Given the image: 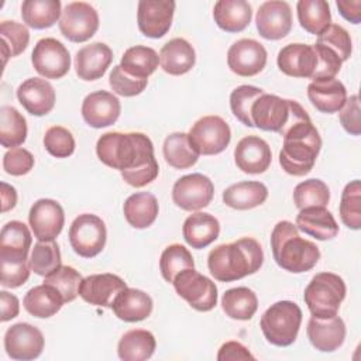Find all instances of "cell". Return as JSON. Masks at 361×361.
Here are the masks:
<instances>
[{"label":"cell","instance_id":"obj_1","mask_svg":"<svg viewBox=\"0 0 361 361\" xmlns=\"http://www.w3.org/2000/svg\"><path fill=\"white\" fill-rule=\"evenodd\" d=\"M96 154L104 165L118 169L123 180L134 188L151 183L159 173L154 144L142 133H106L96 142Z\"/></svg>","mask_w":361,"mask_h":361},{"label":"cell","instance_id":"obj_2","mask_svg":"<svg viewBox=\"0 0 361 361\" xmlns=\"http://www.w3.org/2000/svg\"><path fill=\"white\" fill-rule=\"evenodd\" d=\"M264 262L261 244L252 237H243L214 247L207 255V268L220 282H233L259 271Z\"/></svg>","mask_w":361,"mask_h":361},{"label":"cell","instance_id":"obj_3","mask_svg":"<svg viewBox=\"0 0 361 361\" xmlns=\"http://www.w3.org/2000/svg\"><path fill=\"white\" fill-rule=\"evenodd\" d=\"M272 257L278 267L292 274L307 272L320 259L319 247L299 235L298 227L288 221H278L271 233Z\"/></svg>","mask_w":361,"mask_h":361},{"label":"cell","instance_id":"obj_4","mask_svg":"<svg viewBox=\"0 0 361 361\" xmlns=\"http://www.w3.org/2000/svg\"><path fill=\"white\" fill-rule=\"evenodd\" d=\"M282 149L279 152V165L292 176L307 175L322 148V138L312 120L298 123L283 135Z\"/></svg>","mask_w":361,"mask_h":361},{"label":"cell","instance_id":"obj_5","mask_svg":"<svg viewBox=\"0 0 361 361\" xmlns=\"http://www.w3.org/2000/svg\"><path fill=\"white\" fill-rule=\"evenodd\" d=\"M254 127L283 135L298 123L310 120L307 111L295 100L282 99L276 94H261L251 107Z\"/></svg>","mask_w":361,"mask_h":361},{"label":"cell","instance_id":"obj_6","mask_svg":"<svg viewBox=\"0 0 361 361\" xmlns=\"http://www.w3.org/2000/svg\"><path fill=\"white\" fill-rule=\"evenodd\" d=\"M345 292L341 276L333 272H319L305 288L303 299L313 317L329 319L338 313Z\"/></svg>","mask_w":361,"mask_h":361},{"label":"cell","instance_id":"obj_7","mask_svg":"<svg viewBox=\"0 0 361 361\" xmlns=\"http://www.w3.org/2000/svg\"><path fill=\"white\" fill-rule=\"evenodd\" d=\"M302 324V310L290 300H279L271 305L259 320V327L267 341L276 347H288L295 343Z\"/></svg>","mask_w":361,"mask_h":361},{"label":"cell","instance_id":"obj_8","mask_svg":"<svg viewBox=\"0 0 361 361\" xmlns=\"http://www.w3.org/2000/svg\"><path fill=\"white\" fill-rule=\"evenodd\" d=\"M69 244L72 250L83 258L99 255L107 240L104 221L92 213L79 214L69 227Z\"/></svg>","mask_w":361,"mask_h":361},{"label":"cell","instance_id":"obj_9","mask_svg":"<svg viewBox=\"0 0 361 361\" xmlns=\"http://www.w3.org/2000/svg\"><path fill=\"white\" fill-rule=\"evenodd\" d=\"M176 293L197 312H209L217 305L216 283L195 268L180 271L172 282Z\"/></svg>","mask_w":361,"mask_h":361},{"label":"cell","instance_id":"obj_10","mask_svg":"<svg viewBox=\"0 0 361 361\" xmlns=\"http://www.w3.org/2000/svg\"><path fill=\"white\" fill-rule=\"evenodd\" d=\"M188 135L200 155H216L228 147L231 130L220 116H203L190 127Z\"/></svg>","mask_w":361,"mask_h":361},{"label":"cell","instance_id":"obj_11","mask_svg":"<svg viewBox=\"0 0 361 361\" xmlns=\"http://www.w3.org/2000/svg\"><path fill=\"white\" fill-rule=\"evenodd\" d=\"M61 34L72 42L90 39L99 28V14L85 1H72L65 6L59 18Z\"/></svg>","mask_w":361,"mask_h":361},{"label":"cell","instance_id":"obj_12","mask_svg":"<svg viewBox=\"0 0 361 361\" xmlns=\"http://www.w3.org/2000/svg\"><path fill=\"white\" fill-rule=\"evenodd\" d=\"M34 69L45 79H61L71 69V55L56 38H41L31 54Z\"/></svg>","mask_w":361,"mask_h":361},{"label":"cell","instance_id":"obj_13","mask_svg":"<svg viewBox=\"0 0 361 361\" xmlns=\"http://www.w3.org/2000/svg\"><path fill=\"white\" fill-rule=\"evenodd\" d=\"M214 185L203 173H189L179 178L172 188L173 203L186 212H197L210 204Z\"/></svg>","mask_w":361,"mask_h":361},{"label":"cell","instance_id":"obj_14","mask_svg":"<svg viewBox=\"0 0 361 361\" xmlns=\"http://www.w3.org/2000/svg\"><path fill=\"white\" fill-rule=\"evenodd\" d=\"M45 338L39 329L30 323H16L4 334V350L11 360L30 361L38 358Z\"/></svg>","mask_w":361,"mask_h":361},{"label":"cell","instance_id":"obj_15","mask_svg":"<svg viewBox=\"0 0 361 361\" xmlns=\"http://www.w3.org/2000/svg\"><path fill=\"white\" fill-rule=\"evenodd\" d=\"M267 49L252 38L235 41L227 51V65L238 76H255L267 65Z\"/></svg>","mask_w":361,"mask_h":361},{"label":"cell","instance_id":"obj_16","mask_svg":"<svg viewBox=\"0 0 361 361\" xmlns=\"http://www.w3.org/2000/svg\"><path fill=\"white\" fill-rule=\"evenodd\" d=\"M28 223L38 241H54L63 228L65 213L56 200L39 199L30 209Z\"/></svg>","mask_w":361,"mask_h":361},{"label":"cell","instance_id":"obj_17","mask_svg":"<svg viewBox=\"0 0 361 361\" xmlns=\"http://www.w3.org/2000/svg\"><path fill=\"white\" fill-rule=\"evenodd\" d=\"M175 6L172 0L138 1L137 23L141 34L148 38H162L172 25Z\"/></svg>","mask_w":361,"mask_h":361},{"label":"cell","instance_id":"obj_18","mask_svg":"<svg viewBox=\"0 0 361 361\" xmlns=\"http://www.w3.org/2000/svg\"><path fill=\"white\" fill-rule=\"evenodd\" d=\"M255 24L259 35L269 41L285 38L292 30V10L286 1L271 0L259 6Z\"/></svg>","mask_w":361,"mask_h":361},{"label":"cell","instance_id":"obj_19","mask_svg":"<svg viewBox=\"0 0 361 361\" xmlns=\"http://www.w3.org/2000/svg\"><path fill=\"white\" fill-rule=\"evenodd\" d=\"M124 288H127V283L118 275L93 274L82 279L79 296L93 306L111 307L116 296Z\"/></svg>","mask_w":361,"mask_h":361},{"label":"cell","instance_id":"obj_20","mask_svg":"<svg viewBox=\"0 0 361 361\" xmlns=\"http://www.w3.org/2000/svg\"><path fill=\"white\" fill-rule=\"evenodd\" d=\"M120 113V100L107 90L92 92L82 103V117L93 128H103L114 124Z\"/></svg>","mask_w":361,"mask_h":361},{"label":"cell","instance_id":"obj_21","mask_svg":"<svg viewBox=\"0 0 361 361\" xmlns=\"http://www.w3.org/2000/svg\"><path fill=\"white\" fill-rule=\"evenodd\" d=\"M272 161V152L265 140L258 135L241 138L234 148V162L244 173H264Z\"/></svg>","mask_w":361,"mask_h":361},{"label":"cell","instance_id":"obj_22","mask_svg":"<svg viewBox=\"0 0 361 361\" xmlns=\"http://www.w3.org/2000/svg\"><path fill=\"white\" fill-rule=\"evenodd\" d=\"M307 338L310 344L322 353H333L338 350L345 340V323L340 316L329 319L310 317L307 322Z\"/></svg>","mask_w":361,"mask_h":361},{"label":"cell","instance_id":"obj_23","mask_svg":"<svg viewBox=\"0 0 361 361\" xmlns=\"http://www.w3.org/2000/svg\"><path fill=\"white\" fill-rule=\"evenodd\" d=\"M316 52L313 45L295 42L285 45L276 58L278 68L282 73L292 78L312 79L316 69Z\"/></svg>","mask_w":361,"mask_h":361},{"label":"cell","instance_id":"obj_24","mask_svg":"<svg viewBox=\"0 0 361 361\" xmlns=\"http://www.w3.org/2000/svg\"><path fill=\"white\" fill-rule=\"evenodd\" d=\"M20 104L32 116L41 117L48 114L55 106L54 86L41 78H28L17 89Z\"/></svg>","mask_w":361,"mask_h":361},{"label":"cell","instance_id":"obj_25","mask_svg":"<svg viewBox=\"0 0 361 361\" xmlns=\"http://www.w3.org/2000/svg\"><path fill=\"white\" fill-rule=\"evenodd\" d=\"M113 61V51L104 42H92L75 55V71L79 79L90 82L100 79Z\"/></svg>","mask_w":361,"mask_h":361},{"label":"cell","instance_id":"obj_26","mask_svg":"<svg viewBox=\"0 0 361 361\" xmlns=\"http://www.w3.org/2000/svg\"><path fill=\"white\" fill-rule=\"evenodd\" d=\"M298 230L303 231L305 234L320 240H331L338 234V224L324 206H312L300 209L296 216Z\"/></svg>","mask_w":361,"mask_h":361},{"label":"cell","instance_id":"obj_27","mask_svg":"<svg viewBox=\"0 0 361 361\" xmlns=\"http://www.w3.org/2000/svg\"><path fill=\"white\" fill-rule=\"evenodd\" d=\"M307 97L316 110L333 114L341 110L347 100L345 86L336 78L316 79L307 86Z\"/></svg>","mask_w":361,"mask_h":361},{"label":"cell","instance_id":"obj_28","mask_svg":"<svg viewBox=\"0 0 361 361\" xmlns=\"http://www.w3.org/2000/svg\"><path fill=\"white\" fill-rule=\"evenodd\" d=\"M152 299L148 293L135 288H124L114 299L111 309L114 314L128 323L141 322L152 312Z\"/></svg>","mask_w":361,"mask_h":361},{"label":"cell","instance_id":"obj_29","mask_svg":"<svg viewBox=\"0 0 361 361\" xmlns=\"http://www.w3.org/2000/svg\"><path fill=\"white\" fill-rule=\"evenodd\" d=\"M182 234L192 248L202 250L219 238L220 223L210 213L196 212L183 221Z\"/></svg>","mask_w":361,"mask_h":361},{"label":"cell","instance_id":"obj_30","mask_svg":"<svg viewBox=\"0 0 361 361\" xmlns=\"http://www.w3.org/2000/svg\"><path fill=\"white\" fill-rule=\"evenodd\" d=\"M195 49L185 38H172L159 51L161 68L173 76L188 73L195 66Z\"/></svg>","mask_w":361,"mask_h":361},{"label":"cell","instance_id":"obj_31","mask_svg":"<svg viewBox=\"0 0 361 361\" xmlns=\"http://www.w3.org/2000/svg\"><path fill=\"white\" fill-rule=\"evenodd\" d=\"M213 18L226 32H240L248 27L252 8L245 0H219L213 7Z\"/></svg>","mask_w":361,"mask_h":361},{"label":"cell","instance_id":"obj_32","mask_svg":"<svg viewBox=\"0 0 361 361\" xmlns=\"http://www.w3.org/2000/svg\"><path fill=\"white\" fill-rule=\"evenodd\" d=\"M31 243V231L23 221L6 223L0 233V259H27Z\"/></svg>","mask_w":361,"mask_h":361},{"label":"cell","instance_id":"obj_33","mask_svg":"<svg viewBox=\"0 0 361 361\" xmlns=\"http://www.w3.org/2000/svg\"><path fill=\"white\" fill-rule=\"evenodd\" d=\"M268 197V188L258 180H243L230 185L223 192L226 206L235 210H250L261 206Z\"/></svg>","mask_w":361,"mask_h":361},{"label":"cell","instance_id":"obj_34","mask_svg":"<svg viewBox=\"0 0 361 361\" xmlns=\"http://www.w3.org/2000/svg\"><path fill=\"white\" fill-rule=\"evenodd\" d=\"M63 303L65 300L62 295L48 283L31 288L23 299L24 309L31 316L38 319H48L56 314L63 306Z\"/></svg>","mask_w":361,"mask_h":361},{"label":"cell","instance_id":"obj_35","mask_svg":"<svg viewBox=\"0 0 361 361\" xmlns=\"http://www.w3.org/2000/svg\"><path fill=\"white\" fill-rule=\"evenodd\" d=\"M158 212V200L149 192L133 193L126 199L123 204L124 217L127 223L134 228L149 227L157 220Z\"/></svg>","mask_w":361,"mask_h":361},{"label":"cell","instance_id":"obj_36","mask_svg":"<svg viewBox=\"0 0 361 361\" xmlns=\"http://www.w3.org/2000/svg\"><path fill=\"white\" fill-rule=\"evenodd\" d=\"M157 347L155 337L144 329H133L124 333L117 345V354L123 361H144L152 357Z\"/></svg>","mask_w":361,"mask_h":361},{"label":"cell","instance_id":"obj_37","mask_svg":"<svg viewBox=\"0 0 361 361\" xmlns=\"http://www.w3.org/2000/svg\"><path fill=\"white\" fill-rule=\"evenodd\" d=\"M162 152L166 164L175 169H188L199 159V152L192 145L186 133H172L165 137Z\"/></svg>","mask_w":361,"mask_h":361},{"label":"cell","instance_id":"obj_38","mask_svg":"<svg viewBox=\"0 0 361 361\" xmlns=\"http://www.w3.org/2000/svg\"><path fill=\"white\" fill-rule=\"evenodd\" d=\"M61 7L59 0H25L21 4V17L28 27L44 30L61 18Z\"/></svg>","mask_w":361,"mask_h":361},{"label":"cell","instance_id":"obj_39","mask_svg":"<svg viewBox=\"0 0 361 361\" xmlns=\"http://www.w3.org/2000/svg\"><path fill=\"white\" fill-rule=\"evenodd\" d=\"M221 309L230 319L250 320L258 309V299L250 288H231L221 296Z\"/></svg>","mask_w":361,"mask_h":361},{"label":"cell","instance_id":"obj_40","mask_svg":"<svg viewBox=\"0 0 361 361\" xmlns=\"http://www.w3.org/2000/svg\"><path fill=\"white\" fill-rule=\"evenodd\" d=\"M159 65V55L151 47L135 45L128 48L123 56L120 66L131 76L140 79H148Z\"/></svg>","mask_w":361,"mask_h":361},{"label":"cell","instance_id":"obj_41","mask_svg":"<svg viewBox=\"0 0 361 361\" xmlns=\"http://www.w3.org/2000/svg\"><path fill=\"white\" fill-rule=\"evenodd\" d=\"M296 10L300 27L309 34L319 35L331 24L330 6L324 0H299Z\"/></svg>","mask_w":361,"mask_h":361},{"label":"cell","instance_id":"obj_42","mask_svg":"<svg viewBox=\"0 0 361 361\" xmlns=\"http://www.w3.org/2000/svg\"><path fill=\"white\" fill-rule=\"evenodd\" d=\"M27 138V121L13 106L0 109V142L4 148H16Z\"/></svg>","mask_w":361,"mask_h":361},{"label":"cell","instance_id":"obj_43","mask_svg":"<svg viewBox=\"0 0 361 361\" xmlns=\"http://www.w3.org/2000/svg\"><path fill=\"white\" fill-rule=\"evenodd\" d=\"M186 268H195V261L185 245L171 244L162 251L159 258V271L166 282L172 283L175 276Z\"/></svg>","mask_w":361,"mask_h":361},{"label":"cell","instance_id":"obj_44","mask_svg":"<svg viewBox=\"0 0 361 361\" xmlns=\"http://www.w3.org/2000/svg\"><path fill=\"white\" fill-rule=\"evenodd\" d=\"M30 267L39 276H48L62 265L61 251L58 244L54 241H38L30 255Z\"/></svg>","mask_w":361,"mask_h":361},{"label":"cell","instance_id":"obj_45","mask_svg":"<svg viewBox=\"0 0 361 361\" xmlns=\"http://www.w3.org/2000/svg\"><path fill=\"white\" fill-rule=\"evenodd\" d=\"M1 52L4 56V65L11 56H17L25 51L30 42V32L24 24L17 21H1L0 24Z\"/></svg>","mask_w":361,"mask_h":361},{"label":"cell","instance_id":"obj_46","mask_svg":"<svg viewBox=\"0 0 361 361\" xmlns=\"http://www.w3.org/2000/svg\"><path fill=\"white\" fill-rule=\"evenodd\" d=\"M330 200L329 186L316 178L298 183L293 189V203L300 210L312 206H327Z\"/></svg>","mask_w":361,"mask_h":361},{"label":"cell","instance_id":"obj_47","mask_svg":"<svg viewBox=\"0 0 361 361\" xmlns=\"http://www.w3.org/2000/svg\"><path fill=\"white\" fill-rule=\"evenodd\" d=\"M340 217L348 228H361V183L358 179L347 183L341 192Z\"/></svg>","mask_w":361,"mask_h":361},{"label":"cell","instance_id":"obj_48","mask_svg":"<svg viewBox=\"0 0 361 361\" xmlns=\"http://www.w3.org/2000/svg\"><path fill=\"white\" fill-rule=\"evenodd\" d=\"M261 87L251 85H241L235 87L230 94V109L234 117L247 127H254L251 120V107L254 102L264 94Z\"/></svg>","mask_w":361,"mask_h":361},{"label":"cell","instance_id":"obj_49","mask_svg":"<svg viewBox=\"0 0 361 361\" xmlns=\"http://www.w3.org/2000/svg\"><path fill=\"white\" fill-rule=\"evenodd\" d=\"M82 275L72 267L61 265L56 271L45 276L44 283L54 286L63 298L65 303L72 302L79 295V286L82 282Z\"/></svg>","mask_w":361,"mask_h":361},{"label":"cell","instance_id":"obj_50","mask_svg":"<svg viewBox=\"0 0 361 361\" xmlns=\"http://www.w3.org/2000/svg\"><path fill=\"white\" fill-rule=\"evenodd\" d=\"M44 147L55 158H68L75 151V138L73 134L62 127V126H52L44 134Z\"/></svg>","mask_w":361,"mask_h":361},{"label":"cell","instance_id":"obj_51","mask_svg":"<svg viewBox=\"0 0 361 361\" xmlns=\"http://www.w3.org/2000/svg\"><path fill=\"white\" fill-rule=\"evenodd\" d=\"M317 44L324 45L334 51L341 62L347 61L351 56V38L345 28H343L338 24H330L323 32L317 35Z\"/></svg>","mask_w":361,"mask_h":361},{"label":"cell","instance_id":"obj_52","mask_svg":"<svg viewBox=\"0 0 361 361\" xmlns=\"http://www.w3.org/2000/svg\"><path fill=\"white\" fill-rule=\"evenodd\" d=\"M109 85L114 93L124 97H133L144 92L148 85V79L131 76L120 65H116L109 75Z\"/></svg>","mask_w":361,"mask_h":361},{"label":"cell","instance_id":"obj_53","mask_svg":"<svg viewBox=\"0 0 361 361\" xmlns=\"http://www.w3.org/2000/svg\"><path fill=\"white\" fill-rule=\"evenodd\" d=\"M313 49L316 52V69L313 73V80L316 79H333L336 78V75L340 72L341 69V59L338 58V55L331 51L330 48L320 45V44H314Z\"/></svg>","mask_w":361,"mask_h":361},{"label":"cell","instance_id":"obj_54","mask_svg":"<svg viewBox=\"0 0 361 361\" xmlns=\"http://www.w3.org/2000/svg\"><path fill=\"white\" fill-rule=\"evenodd\" d=\"M1 279L0 283L4 288H18L24 285L30 278V262L27 259H0Z\"/></svg>","mask_w":361,"mask_h":361},{"label":"cell","instance_id":"obj_55","mask_svg":"<svg viewBox=\"0 0 361 361\" xmlns=\"http://www.w3.org/2000/svg\"><path fill=\"white\" fill-rule=\"evenodd\" d=\"M34 168L32 154L21 147L10 148L3 157V169L13 176H23Z\"/></svg>","mask_w":361,"mask_h":361},{"label":"cell","instance_id":"obj_56","mask_svg":"<svg viewBox=\"0 0 361 361\" xmlns=\"http://www.w3.org/2000/svg\"><path fill=\"white\" fill-rule=\"evenodd\" d=\"M360 99L357 94L347 97L344 106L340 110V123L343 128L351 135L361 134V123H360Z\"/></svg>","mask_w":361,"mask_h":361},{"label":"cell","instance_id":"obj_57","mask_svg":"<svg viewBox=\"0 0 361 361\" xmlns=\"http://www.w3.org/2000/svg\"><path fill=\"white\" fill-rule=\"evenodd\" d=\"M219 361H237V360H255L250 350L238 341H226L217 353Z\"/></svg>","mask_w":361,"mask_h":361},{"label":"cell","instance_id":"obj_58","mask_svg":"<svg viewBox=\"0 0 361 361\" xmlns=\"http://www.w3.org/2000/svg\"><path fill=\"white\" fill-rule=\"evenodd\" d=\"M0 307H1V322H8L18 316L20 312V302L18 298L13 293H8L7 290L0 292Z\"/></svg>","mask_w":361,"mask_h":361},{"label":"cell","instance_id":"obj_59","mask_svg":"<svg viewBox=\"0 0 361 361\" xmlns=\"http://www.w3.org/2000/svg\"><path fill=\"white\" fill-rule=\"evenodd\" d=\"M336 6L343 18L353 24L361 23V0H337Z\"/></svg>","mask_w":361,"mask_h":361},{"label":"cell","instance_id":"obj_60","mask_svg":"<svg viewBox=\"0 0 361 361\" xmlns=\"http://www.w3.org/2000/svg\"><path fill=\"white\" fill-rule=\"evenodd\" d=\"M16 203H17V192L14 186L6 182H1V212L6 213L14 209Z\"/></svg>","mask_w":361,"mask_h":361}]
</instances>
